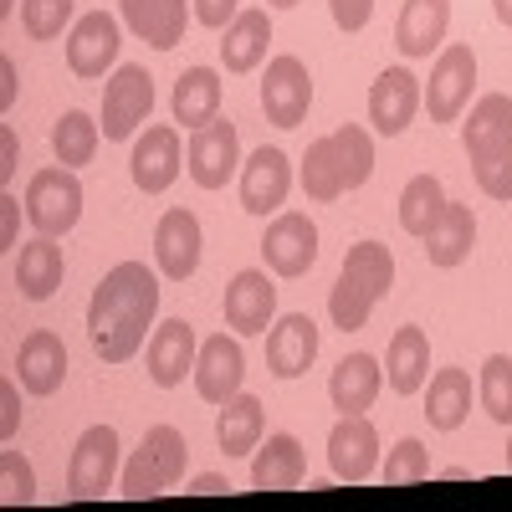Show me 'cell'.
<instances>
[{"mask_svg": "<svg viewBox=\"0 0 512 512\" xmlns=\"http://www.w3.org/2000/svg\"><path fill=\"white\" fill-rule=\"evenodd\" d=\"M159 318V277L144 262H118L88 297V338L103 364H128Z\"/></svg>", "mask_w": 512, "mask_h": 512, "instance_id": "obj_1", "label": "cell"}, {"mask_svg": "<svg viewBox=\"0 0 512 512\" xmlns=\"http://www.w3.org/2000/svg\"><path fill=\"white\" fill-rule=\"evenodd\" d=\"M369 175H374V139H369V128H359V123H338L333 134L313 139L308 154H303V169H297L303 195L318 200V205L359 190Z\"/></svg>", "mask_w": 512, "mask_h": 512, "instance_id": "obj_2", "label": "cell"}, {"mask_svg": "<svg viewBox=\"0 0 512 512\" xmlns=\"http://www.w3.org/2000/svg\"><path fill=\"white\" fill-rule=\"evenodd\" d=\"M395 287V256L390 246H379V241H354L344 251V267H338V282L328 292V318L333 328H344V333H359L374 313V303L384 292Z\"/></svg>", "mask_w": 512, "mask_h": 512, "instance_id": "obj_3", "label": "cell"}, {"mask_svg": "<svg viewBox=\"0 0 512 512\" xmlns=\"http://www.w3.org/2000/svg\"><path fill=\"white\" fill-rule=\"evenodd\" d=\"M185 466H190V441L175 431V425H149L139 451L128 456L123 466V477H118V492L123 497H159L169 492L180 477H185Z\"/></svg>", "mask_w": 512, "mask_h": 512, "instance_id": "obj_4", "label": "cell"}, {"mask_svg": "<svg viewBox=\"0 0 512 512\" xmlns=\"http://www.w3.org/2000/svg\"><path fill=\"white\" fill-rule=\"evenodd\" d=\"M26 216H31L36 236H67L82 221V180L67 164L36 169L26 180Z\"/></svg>", "mask_w": 512, "mask_h": 512, "instance_id": "obj_5", "label": "cell"}, {"mask_svg": "<svg viewBox=\"0 0 512 512\" xmlns=\"http://www.w3.org/2000/svg\"><path fill=\"white\" fill-rule=\"evenodd\" d=\"M154 113V77L139 67V62H123L113 77H108V88H103V139L108 144H123V139H134L139 134V123Z\"/></svg>", "mask_w": 512, "mask_h": 512, "instance_id": "obj_6", "label": "cell"}, {"mask_svg": "<svg viewBox=\"0 0 512 512\" xmlns=\"http://www.w3.org/2000/svg\"><path fill=\"white\" fill-rule=\"evenodd\" d=\"M472 82H477V52L466 47V41L441 47V57L431 67V82H425V93H420L431 123H456L466 113V103H472Z\"/></svg>", "mask_w": 512, "mask_h": 512, "instance_id": "obj_7", "label": "cell"}, {"mask_svg": "<svg viewBox=\"0 0 512 512\" xmlns=\"http://www.w3.org/2000/svg\"><path fill=\"white\" fill-rule=\"evenodd\" d=\"M185 169L200 190H226L231 175L241 169V139H236V123L231 118H216L190 134L185 144Z\"/></svg>", "mask_w": 512, "mask_h": 512, "instance_id": "obj_8", "label": "cell"}, {"mask_svg": "<svg viewBox=\"0 0 512 512\" xmlns=\"http://www.w3.org/2000/svg\"><path fill=\"white\" fill-rule=\"evenodd\" d=\"M118 477V431L113 425H88L72 446V461H67V497L88 502V497H103Z\"/></svg>", "mask_w": 512, "mask_h": 512, "instance_id": "obj_9", "label": "cell"}, {"mask_svg": "<svg viewBox=\"0 0 512 512\" xmlns=\"http://www.w3.org/2000/svg\"><path fill=\"white\" fill-rule=\"evenodd\" d=\"M308 108H313V77H308V67L297 62L292 52L272 57L267 77H262V113H267V123L297 128L308 118Z\"/></svg>", "mask_w": 512, "mask_h": 512, "instance_id": "obj_10", "label": "cell"}, {"mask_svg": "<svg viewBox=\"0 0 512 512\" xmlns=\"http://www.w3.org/2000/svg\"><path fill=\"white\" fill-rule=\"evenodd\" d=\"M262 256L277 277H308L318 262V226L303 216V210H282V216L267 226L262 236Z\"/></svg>", "mask_w": 512, "mask_h": 512, "instance_id": "obj_11", "label": "cell"}, {"mask_svg": "<svg viewBox=\"0 0 512 512\" xmlns=\"http://www.w3.org/2000/svg\"><path fill=\"white\" fill-rule=\"evenodd\" d=\"M328 472L354 487L379 472V431L369 415H344L328 431Z\"/></svg>", "mask_w": 512, "mask_h": 512, "instance_id": "obj_12", "label": "cell"}, {"mask_svg": "<svg viewBox=\"0 0 512 512\" xmlns=\"http://www.w3.org/2000/svg\"><path fill=\"white\" fill-rule=\"evenodd\" d=\"M195 359H200V344H195V328L185 318H164L154 323L149 344H144V369L159 390H175L185 384V374H195Z\"/></svg>", "mask_w": 512, "mask_h": 512, "instance_id": "obj_13", "label": "cell"}, {"mask_svg": "<svg viewBox=\"0 0 512 512\" xmlns=\"http://www.w3.org/2000/svg\"><path fill=\"white\" fill-rule=\"evenodd\" d=\"M292 190V159L272 144H262L241 164V210L246 216H277Z\"/></svg>", "mask_w": 512, "mask_h": 512, "instance_id": "obj_14", "label": "cell"}, {"mask_svg": "<svg viewBox=\"0 0 512 512\" xmlns=\"http://www.w3.org/2000/svg\"><path fill=\"white\" fill-rule=\"evenodd\" d=\"M118 47H123L118 16H108V11L77 16L72 31H67V67H72V77H103L118 62Z\"/></svg>", "mask_w": 512, "mask_h": 512, "instance_id": "obj_15", "label": "cell"}, {"mask_svg": "<svg viewBox=\"0 0 512 512\" xmlns=\"http://www.w3.org/2000/svg\"><path fill=\"white\" fill-rule=\"evenodd\" d=\"M180 164H185L180 128L154 123V128H144V139L134 144V154H128V175H134V185L144 195H164L169 185L180 180Z\"/></svg>", "mask_w": 512, "mask_h": 512, "instance_id": "obj_16", "label": "cell"}, {"mask_svg": "<svg viewBox=\"0 0 512 512\" xmlns=\"http://www.w3.org/2000/svg\"><path fill=\"white\" fill-rule=\"evenodd\" d=\"M241 379H246V354L231 333H210L200 344L195 359V395L205 405H226L231 395H241Z\"/></svg>", "mask_w": 512, "mask_h": 512, "instance_id": "obj_17", "label": "cell"}, {"mask_svg": "<svg viewBox=\"0 0 512 512\" xmlns=\"http://www.w3.org/2000/svg\"><path fill=\"white\" fill-rule=\"evenodd\" d=\"M415 113H420V77L410 67H384L369 88V123L384 139H395L415 123Z\"/></svg>", "mask_w": 512, "mask_h": 512, "instance_id": "obj_18", "label": "cell"}, {"mask_svg": "<svg viewBox=\"0 0 512 512\" xmlns=\"http://www.w3.org/2000/svg\"><path fill=\"white\" fill-rule=\"evenodd\" d=\"M118 11H123V26L139 41H149L154 52H175L185 41V26L195 21L190 0H118Z\"/></svg>", "mask_w": 512, "mask_h": 512, "instance_id": "obj_19", "label": "cell"}, {"mask_svg": "<svg viewBox=\"0 0 512 512\" xmlns=\"http://www.w3.org/2000/svg\"><path fill=\"white\" fill-rule=\"evenodd\" d=\"M200 246H205V236L190 210H164L154 226V262L169 282H190L200 272Z\"/></svg>", "mask_w": 512, "mask_h": 512, "instance_id": "obj_20", "label": "cell"}, {"mask_svg": "<svg viewBox=\"0 0 512 512\" xmlns=\"http://www.w3.org/2000/svg\"><path fill=\"white\" fill-rule=\"evenodd\" d=\"M16 379H21V390L36 395V400H47L62 390V379H67V344L52 333V328H36L21 338V349H16Z\"/></svg>", "mask_w": 512, "mask_h": 512, "instance_id": "obj_21", "label": "cell"}, {"mask_svg": "<svg viewBox=\"0 0 512 512\" xmlns=\"http://www.w3.org/2000/svg\"><path fill=\"white\" fill-rule=\"evenodd\" d=\"M226 328L231 333H267L272 328V313H277V287H272V277L267 272H256V267H246V272H236L231 282H226Z\"/></svg>", "mask_w": 512, "mask_h": 512, "instance_id": "obj_22", "label": "cell"}, {"mask_svg": "<svg viewBox=\"0 0 512 512\" xmlns=\"http://www.w3.org/2000/svg\"><path fill=\"white\" fill-rule=\"evenodd\" d=\"M318 359V323L308 313H287L267 333V369L277 379H303Z\"/></svg>", "mask_w": 512, "mask_h": 512, "instance_id": "obj_23", "label": "cell"}, {"mask_svg": "<svg viewBox=\"0 0 512 512\" xmlns=\"http://www.w3.org/2000/svg\"><path fill=\"white\" fill-rule=\"evenodd\" d=\"M303 472H308L303 441L287 436V431L267 436L251 451V487L256 492H292V487H303Z\"/></svg>", "mask_w": 512, "mask_h": 512, "instance_id": "obj_24", "label": "cell"}, {"mask_svg": "<svg viewBox=\"0 0 512 512\" xmlns=\"http://www.w3.org/2000/svg\"><path fill=\"white\" fill-rule=\"evenodd\" d=\"M472 246H477V216H472V205H456V200H446L431 231L420 236V251L431 267H461L472 256Z\"/></svg>", "mask_w": 512, "mask_h": 512, "instance_id": "obj_25", "label": "cell"}, {"mask_svg": "<svg viewBox=\"0 0 512 512\" xmlns=\"http://www.w3.org/2000/svg\"><path fill=\"white\" fill-rule=\"evenodd\" d=\"M507 144H512V98L507 93H482L472 103V113H466V123H461V149L477 164V159H487Z\"/></svg>", "mask_w": 512, "mask_h": 512, "instance_id": "obj_26", "label": "cell"}, {"mask_svg": "<svg viewBox=\"0 0 512 512\" xmlns=\"http://www.w3.org/2000/svg\"><path fill=\"white\" fill-rule=\"evenodd\" d=\"M379 390H384V364L374 354H344L328 374V400L344 415H364L379 400Z\"/></svg>", "mask_w": 512, "mask_h": 512, "instance_id": "obj_27", "label": "cell"}, {"mask_svg": "<svg viewBox=\"0 0 512 512\" xmlns=\"http://www.w3.org/2000/svg\"><path fill=\"white\" fill-rule=\"evenodd\" d=\"M425 374H431V338H425V328H415V323L395 328L390 354H384V379H390V390L395 395H420Z\"/></svg>", "mask_w": 512, "mask_h": 512, "instance_id": "obj_28", "label": "cell"}, {"mask_svg": "<svg viewBox=\"0 0 512 512\" xmlns=\"http://www.w3.org/2000/svg\"><path fill=\"white\" fill-rule=\"evenodd\" d=\"M62 277H67V262H62L57 236H36V241L21 246V256H16V287H21L26 303H47V297H57Z\"/></svg>", "mask_w": 512, "mask_h": 512, "instance_id": "obj_29", "label": "cell"}, {"mask_svg": "<svg viewBox=\"0 0 512 512\" xmlns=\"http://www.w3.org/2000/svg\"><path fill=\"white\" fill-rule=\"evenodd\" d=\"M221 98H226L221 72H216V67H190V72H180L169 108H175V123H185L190 134H195V128H205V123L221 118Z\"/></svg>", "mask_w": 512, "mask_h": 512, "instance_id": "obj_30", "label": "cell"}, {"mask_svg": "<svg viewBox=\"0 0 512 512\" xmlns=\"http://www.w3.org/2000/svg\"><path fill=\"white\" fill-rule=\"evenodd\" d=\"M451 26V0H405L400 26H395V47L405 57H431Z\"/></svg>", "mask_w": 512, "mask_h": 512, "instance_id": "obj_31", "label": "cell"}, {"mask_svg": "<svg viewBox=\"0 0 512 512\" xmlns=\"http://www.w3.org/2000/svg\"><path fill=\"white\" fill-rule=\"evenodd\" d=\"M267 436V410L256 395H231L221 410H216V446L226 456H251Z\"/></svg>", "mask_w": 512, "mask_h": 512, "instance_id": "obj_32", "label": "cell"}, {"mask_svg": "<svg viewBox=\"0 0 512 512\" xmlns=\"http://www.w3.org/2000/svg\"><path fill=\"white\" fill-rule=\"evenodd\" d=\"M267 41H272L267 11H262V6L241 11V16L226 26V36H221V62H226V72H256V67L267 62Z\"/></svg>", "mask_w": 512, "mask_h": 512, "instance_id": "obj_33", "label": "cell"}, {"mask_svg": "<svg viewBox=\"0 0 512 512\" xmlns=\"http://www.w3.org/2000/svg\"><path fill=\"white\" fill-rule=\"evenodd\" d=\"M472 415V374L466 369H436L425 384V420L431 431H456Z\"/></svg>", "mask_w": 512, "mask_h": 512, "instance_id": "obj_34", "label": "cell"}, {"mask_svg": "<svg viewBox=\"0 0 512 512\" xmlns=\"http://www.w3.org/2000/svg\"><path fill=\"white\" fill-rule=\"evenodd\" d=\"M98 144H103V128L93 123V113L72 108V113H62V118L52 123V154H57V164H67V169L93 164Z\"/></svg>", "mask_w": 512, "mask_h": 512, "instance_id": "obj_35", "label": "cell"}, {"mask_svg": "<svg viewBox=\"0 0 512 512\" xmlns=\"http://www.w3.org/2000/svg\"><path fill=\"white\" fill-rule=\"evenodd\" d=\"M446 210V190H441V180L436 175H415L405 190H400V226L410 231V236H425L431 231V221Z\"/></svg>", "mask_w": 512, "mask_h": 512, "instance_id": "obj_36", "label": "cell"}, {"mask_svg": "<svg viewBox=\"0 0 512 512\" xmlns=\"http://www.w3.org/2000/svg\"><path fill=\"white\" fill-rule=\"evenodd\" d=\"M477 400L497 425H512V359L507 354H487L477 374Z\"/></svg>", "mask_w": 512, "mask_h": 512, "instance_id": "obj_37", "label": "cell"}, {"mask_svg": "<svg viewBox=\"0 0 512 512\" xmlns=\"http://www.w3.org/2000/svg\"><path fill=\"white\" fill-rule=\"evenodd\" d=\"M390 487H410V482H425L431 477V451H425L415 436H405V441H395L390 446V461H384V472H379Z\"/></svg>", "mask_w": 512, "mask_h": 512, "instance_id": "obj_38", "label": "cell"}, {"mask_svg": "<svg viewBox=\"0 0 512 512\" xmlns=\"http://www.w3.org/2000/svg\"><path fill=\"white\" fill-rule=\"evenodd\" d=\"M72 6L77 0H21V26L31 41H52L62 36V26L72 21Z\"/></svg>", "mask_w": 512, "mask_h": 512, "instance_id": "obj_39", "label": "cell"}, {"mask_svg": "<svg viewBox=\"0 0 512 512\" xmlns=\"http://www.w3.org/2000/svg\"><path fill=\"white\" fill-rule=\"evenodd\" d=\"M0 497H6L11 507L36 502V472H31V461L21 451H0Z\"/></svg>", "mask_w": 512, "mask_h": 512, "instance_id": "obj_40", "label": "cell"}, {"mask_svg": "<svg viewBox=\"0 0 512 512\" xmlns=\"http://www.w3.org/2000/svg\"><path fill=\"white\" fill-rule=\"evenodd\" d=\"M472 175H477V185H482L487 200H512V144L497 149V154H487V159H477Z\"/></svg>", "mask_w": 512, "mask_h": 512, "instance_id": "obj_41", "label": "cell"}, {"mask_svg": "<svg viewBox=\"0 0 512 512\" xmlns=\"http://www.w3.org/2000/svg\"><path fill=\"white\" fill-rule=\"evenodd\" d=\"M328 11H333V26H338V31L354 36V31H364V26H369L374 0H328Z\"/></svg>", "mask_w": 512, "mask_h": 512, "instance_id": "obj_42", "label": "cell"}, {"mask_svg": "<svg viewBox=\"0 0 512 512\" xmlns=\"http://www.w3.org/2000/svg\"><path fill=\"white\" fill-rule=\"evenodd\" d=\"M236 6H241V0H195V21L210 26V31H226V26L241 16Z\"/></svg>", "mask_w": 512, "mask_h": 512, "instance_id": "obj_43", "label": "cell"}, {"mask_svg": "<svg viewBox=\"0 0 512 512\" xmlns=\"http://www.w3.org/2000/svg\"><path fill=\"white\" fill-rule=\"evenodd\" d=\"M21 431V395L16 379H0V441H11Z\"/></svg>", "mask_w": 512, "mask_h": 512, "instance_id": "obj_44", "label": "cell"}, {"mask_svg": "<svg viewBox=\"0 0 512 512\" xmlns=\"http://www.w3.org/2000/svg\"><path fill=\"white\" fill-rule=\"evenodd\" d=\"M16 221H21V200L0 190V246H16Z\"/></svg>", "mask_w": 512, "mask_h": 512, "instance_id": "obj_45", "label": "cell"}, {"mask_svg": "<svg viewBox=\"0 0 512 512\" xmlns=\"http://www.w3.org/2000/svg\"><path fill=\"white\" fill-rule=\"evenodd\" d=\"M11 175H16V134L6 128L0 134V185H11Z\"/></svg>", "mask_w": 512, "mask_h": 512, "instance_id": "obj_46", "label": "cell"}, {"mask_svg": "<svg viewBox=\"0 0 512 512\" xmlns=\"http://www.w3.org/2000/svg\"><path fill=\"white\" fill-rule=\"evenodd\" d=\"M11 103H16V62L0 57V108H11Z\"/></svg>", "mask_w": 512, "mask_h": 512, "instance_id": "obj_47", "label": "cell"}, {"mask_svg": "<svg viewBox=\"0 0 512 512\" xmlns=\"http://www.w3.org/2000/svg\"><path fill=\"white\" fill-rule=\"evenodd\" d=\"M190 492H200V497H221V492H231V482H226V477H216V472H205V477H195V482H190Z\"/></svg>", "mask_w": 512, "mask_h": 512, "instance_id": "obj_48", "label": "cell"}, {"mask_svg": "<svg viewBox=\"0 0 512 512\" xmlns=\"http://www.w3.org/2000/svg\"><path fill=\"white\" fill-rule=\"evenodd\" d=\"M492 16H497V21L512 31V0H492Z\"/></svg>", "mask_w": 512, "mask_h": 512, "instance_id": "obj_49", "label": "cell"}, {"mask_svg": "<svg viewBox=\"0 0 512 512\" xmlns=\"http://www.w3.org/2000/svg\"><path fill=\"white\" fill-rule=\"evenodd\" d=\"M267 6H272V11H292V6H297V0H267Z\"/></svg>", "mask_w": 512, "mask_h": 512, "instance_id": "obj_50", "label": "cell"}, {"mask_svg": "<svg viewBox=\"0 0 512 512\" xmlns=\"http://www.w3.org/2000/svg\"><path fill=\"white\" fill-rule=\"evenodd\" d=\"M507 472H512V436H507Z\"/></svg>", "mask_w": 512, "mask_h": 512, "instance_id": "obj_51", "label": "cell"}, {"mask_svg": "<svg viewBox=\"0 0 512 512\" xmlns=\"http://www.w3.org/2000/svg\"><path fill=\"white\" fill-rule=\"evenodd\" d=\"M0 16H11V0H0Z\"/></svg>", "mask_w": 512, "mask_h": 512, "instance_id": "obj_52", "label": "cell"}]
</instances>
